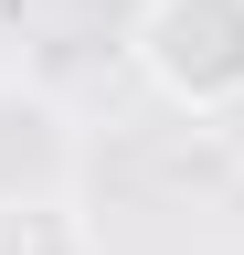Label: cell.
Here are the masks:
<instances>
[{
    "mask_svg": "<svg viewBox=\"0 0 244 255\" xmlns=\"http://www.w3.org/2000/svg\"><path fill=\"white\" fill-rule=\"evenodd\" d=\"M128 43L170 107H191V117L244 107V0H149Z\"/></svg>",
    "mask_w": 244,
    "mask_h": 255,
    "instance_id": "obj_1",
    "label": "cell"
},
{
    "mask_svg": "<svg viewBox=\"0 0 244 255\" xmlns=\"http://www.w3.org/2000/svg\"><path fill=\"white\" fill-rule=\"evenodd\" d=\"M21 191H75V117L43 85H0V202Z\"/></svg>",
    "mask_w": 244,
    "mask_h": 255,
    "instance_id": "obj_2",
    "label": "cell"
},
{
    "mask_svg": "<svg viewBox=\"0 0 244 255\" xmlns=\"http://www.w3.org/2000/svg\"><path fill=\"white\" fill-rule=\"evenodd\" d=\"M0 255H106V245L75 191H21V202H0Z\"/></svg>",
    "mask_w": 244,
    "mask_h": 255,
    "instance_id": "obj_3",
    "label": "cell"
}]
</instances>
